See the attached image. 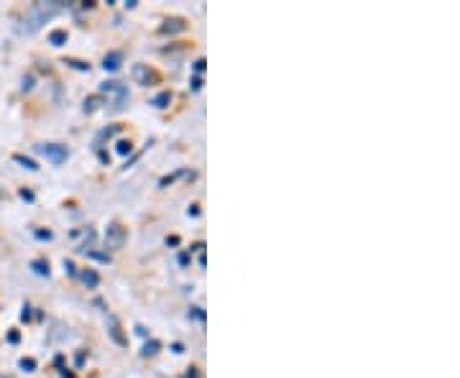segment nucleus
I'll list each match as a JSON object with an SVG mask.
<instances>
[{
    "instance_id": "obj_1",
    "label": "nucleus",
    "mask_w": 460,
    "mask_h": 378,
    "mask_svg": "<svg viewBox=\"0 0 460 378\" xmlns=\"http://www.w3.org/2000/svg\"><path fill=\"white\" fill-rule=\"evenodd\" d=\"M64 8H67V3H59V0H52V3H33V6L28 8L26 18H23V23H26V26H21L18 31L33 33L36 28H41V23L52 21L54 16L62 13Z\"/></svg>"
},
{
    "instance_id": "obj_2",
    "label": "nucleus",
    "mask_w": 460,
    "mask_h": 378,
    "mask_svg": "<svg viewBox=\"0 0 460 378\" xmlns=\"http://www.w3.org/2000/svg\"><path fill=\"white\" fill-rule=\"evenodd\" d=\"M125 238H128V233H125L123 225L113 222V225H108V230H105V248H110V251H120V248L125 246Z\"/></svg>"
},
{
    "instance_id": "obj_3",
    "label": "nucleus",
    "mask_w": 460,
    "mask_h": 378,
    "mask_svg": "<svg viewBox=\"0 0 460 378\" xmlns=\"http://www.w3.org/2000/svg\"><path fill=\"white\" fill-rule=\"evenodd\" d=\"M36 151H39L41 156H46L52 164H64L67 156H69V151H67V146H59V144H41L36 146Z\"/></svg>"
},
{
    "instance_id": "obj_4",
    "label": "nucleus",
    "mask_w": 460,
    "mask_h": 378,
    "mask_svg": "<svg viewBox=\"0 0 460 378\" xmlns=\"http://www.w3.org/2000/svg\"><path fill=\"white\" fill-rule=\"evenodd\" d=\"M103 92H113L115 95V103H113V110H123L125 103H128V90H125V85H120V82H105V85L100 87Z\"/></svg>"
},
{
    "instance_id": "obj_5",
    "label": "nucleus",
    "mask_w": 460,
    "mask_h": 378,
    "mask_svg": "<svg viewBox=\"0 0 460 378\" xmlns=\"http://www.w3.org/2000/svg\"><path fill=\"white\" fill-rule=\"evenodd\" d=\"M131 77L136 79L138 85H144V87H149V85H156V72L154 69H149L146 64H133V69H131Z\"/></svg>"
},
{
    "instance_id": "obj_6",
    "label": "nucleus",
    "mask_w": 460,
    "mask_h": 378,
    "mask_svg": "<svg viewBox=\"0 0 460 378\" xmlns=\"http://www.w3.org/2000/svg\"><path fill=\"white\" fill-rule=\"evenodd\" d=\"M108 335L113 338V343H115V345H120V348L128 345V338L123 335V327H120V322H118V317H115V314H108Z\"/></svg>"
},
{
    "instance_id": "obj_7",
    "label": "nucleus",
    "mask_w": 460,
    "mask_h": 378,
    "mask_svg": "<svg viewBox=\"0 0 460 378\" xmlns=\"http://www.w3.org/2000/svg\"><path fill=\"white\" fill-rule=\"evenodd\" d=\"M120 62H123V54L120 52H110L105 59H103V67H105V72H115L120 67Z\"/></svg>"
},
{
    "instance_id": "obj_8",
    "label": "nucleus",
    "mask_w": 460,
    "mask_h": 378,
    "mask_svg": "<svg viewBox=\"0 0 460 378\" xmlns=\"http://www.w3.org/2000/svg\"><path fill=\"white\" fill-rule=\"evenodd\" d=\"M184 28V23L179 18H171V21H166L164 26L159 28V33H174V31H182Z\"/></svg>"
},
{
    "instance_id": "obj_9",
    "label": "nucleus",
    "mask_w": 460,
    "mask_h": 378,
    "mask_svg": "<svg viewBox=\"0 0 460 378\" xmlns=\"http://www.w3.org/2000/svg\"><path fill=\"white\" fill-rule=\"evenodd\" d=\"M169 103H171V95H169V92H159L156 98L151 100L154 108H166V105H169Z\"/></svg>"
},
{
    "instance_id": "obj_10",
    "label": "nucleus",
    "mask_w": 460,
    "mask_h": 378,
    "mask_svg": "<svg viewBox=\"0 0 460 378\" xmlns=\"http://www.w3.org/2000/svg\"><path fill=\"white\" fill-rule=\"evenodd\" d=\"M13 161L21 164V166H23V169H28V171H36V169H39V166H36V161H31V159H26V156H21V154H16Z\"/></svg>"
},
{
    "instance_id": "obj_11",
    "label": "nucleus",
    "mask_w": 460,
    "mask_h": 378,
    "mask_svg": "<svg viewBox=\"0 0 460 378\" xmlns=\"http://www.w3.org/2000/svg\"><path fill=\"white\" fill-rule=\"evenodd\" d=\"M49 44H54V46L67 44V31H52L49 33Z\"/></svg>"
},
{
    "instance_id": "obj_12",
    "label": "nucleus",
    "mask_w": 460,
    "mask_h": 378,
    "mask_svg": "<svg viewBox=\"0 0 460 378\" xmlns=\"http://www.w3.org/2000/svg\"><path fill=\"white\" fill-rule=\"evenodd\" d=\"M82 281H85L87 287H98L100 284V276L95 271H82Z\"/></svg>"
},
{
    "instance_id": "obj_13",
    "label": "nucleus",
    "mask_w": 460,
    "mask_h": 378,
    "mask_svg": "<svg viewBox=\"0 0 460 378\" xmlns=\"http://www.w3.org/2000/svg\"><path fill=\"white\" fill-rule=\"evenodd\" d=\"M33 271H36V274H41V276H49V263L33 261Z\"/></svg>"
},
{
    "instance_id": "obj_14",
    "label": "nucleus",
    "mask_w": 460,
    "mask_h": 378,
    "mask_svg": "<svg viewBox=\"0 0 460 378\" xmlns=\"http://www.w3.org/2000/svg\"><path fill=\"white\" fill-rule=\"evenodd\" d=\"M131 141H118V154L120 156H125V154H131Z\"/></svg>"
},
{
    "instance_id": "obj_15",
    "label": "nucleus",
    "mask_w": 460,
    "mask_h": 378,
    "mask_svg": "<svg viewBox=\"0 0 460 378\" xmlns=\"http://www.w3.org/2000/svg\"><path fill=\"white\" fill-rule=\"evenodd\" d=\"M159 350V343L156 340H151V343H146V348H144V355H154V353Z\"/></svg>"
},
{
    "instance_id": "obj_16",
    "label": "nucleus",
    "mask_w": 460,
    "mask_h": 378,
    "mask_svg": "<svg viewBox=\"0 0 460 378\" xmlns=\"http://www.w3.org/2000/svg\"><path fill=\"white\" fill-rule=\"evenodd\" d=\"M21 368H23V371H33V368H36V360L23 358V360H21Z\"/></svg>"
},
{
    "instance_id": "obj_17",
    "label": "nucleus",
    "mask_w": 460,
    "mask_h": 378,
    "mask_svg": "<svg viewBox=\"0 0 460 378\" xmlns=\"http://www.w3.org/2000/svg\"><path fill=\"white\" fill-rule=\"evenodd\" d=\"M100 105V98H90V100H85V110H95V108H98Z\"/></svg>"
},
{
    "instance_id": "obj_18",
    "label": "nucleus",
    "mask_w": 460,
    "mask_h": 378,
    "mask_svg": "<svg viewBox=\"0 0 460 378\" xmlns=\"http://www.w3.org/2000/svg\"><path fill=\"white\" fill-rule=\"evenodd\" d=\"M192 90H202V77H197V74L192 77Z\"/></svg>"
},
{
    "instance_id": "obj_19",
    "label": "nucleus",
    "mask_w": 460,
    "mask_h": 378,
    "mask_svg": "<svg viewBox=\"0 0 460 378\" xmlns=\"http://www.w3.org/2000/svg\"><path fill=\"white\" fill-rule=\"evenodd\" d=\"M195 72H197V77L205 72V59H197V62H195Z\"/></svg>"
},
{
    "instance_id": "obj_20",
    "label": "nucleus",
    "mask_w": 460,
    "mask_h": 378,
    "mask_svg": "<svg viewBox=\"0 0 460 378\" xmlns=\"http://www.w3.org/2000/svg\"><path fill=\"white\" fill-rule=\"evenodd\" d=\"M36 238H41V241H49V238H52V233H49V230H36Z\"/></svg>"
},
{
    "instance_id": "obj_21",
    "label": "nucleus",
    "mask_w": 460,
    "mask_h": 378,
    "mask_svg": "<svg viewBox=\"0 0 460 378\" xmlns=\"http://www.w3.org/2000/svg\"><path fill=\"white\" fill-rule=\"evenodd\" d=\"M8 343H13V345L18 343V333H16V330H13V333H8Z\"/></svg>"
},
{
    "instance_id": "obj_22",
    "label": "nucleus",
    "mask_w": 460,
    "mask_h": 378,
    "mask_svg": "<svg viewBox=\"0 0 460 378\" xmlns=\"http://www.w3.org/2000/svg\"><path fill=\"white\" fill-rule=\"evenodd\" d=\"M179 263H182V266H187V263H190V256L182 253V256H179Z\"/></svg>"
},
{
    "instance_id": "obj_23",
    "label": "nucleus",
    "mask_w": 460,
    "mask_h": 378,
    "mask_svg": "<svg viewBox=\"0 0 460 378\" xmlns=\"http://www.w3.org/2000/svg\"><path fill=\"white\" fill-rule=\"evenodd\" d=\"M166 243H169V246H179V238H177V235H171V238H169Z\"/></svg>"
}]
</instances>
